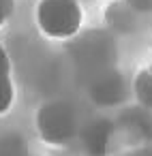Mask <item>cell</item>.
<instances>
[{"label":"cell","instance_id":"cell-6","mask_svg":"<svg viewBox=\"0 0 152 156\" xmlns=\"http://www.w3.org/2000/svg\"><path fill=\"white\" fill-rule=\"evenodd\" d=\"M13 9H15V0H0V28L9 22V17L13 15Z\"/></svg>","mask_w":152,"mask_h":156},{"label":"cell","instance_id":"cell-4","mask_svg":"<svg viewBox=\"0 0 152 156\" xmlns=\"http://www.w3.org/2000/svg\"><path fill=\"white\" fill-rule=\"evenodd\" d=\"M15 101V88L11 75H0V115H5Z\"/></svg>","mask_w":152,"mask_h":156},{"label":"cell","instance_id":"cell-7","mask_svg":"<svg viewBox=\"0 0 152 156\" xmlns=\"http://www.w3.org/2000/svg\"><path fill=\"white\" fill-rule=\"evenodd\" d=\"M0 75H11V60L2 45H0Z\"/></svg>","mask_w":152,"mask_h":156},{"label":"cell","instance_id":"cell-3","mask_svg":"<svg viewBox=\"0 0 152 156\" xmlns=\"http://www.w3.org/2000/svg\"><path fill=\"white\" fill-rule=\"evenodd\" d=\"M133 90H135V98L139 101V105L146 109H152V64L137 73L133 81Z\"/></svg>","mask_w":152,"mask_h":156},{"label":"cell","instance_id":"cell-5","mask_svg":"<svg viewBox=\"0 0 152 156\" xmlns=\"http://www.w3.org/2000/svg\"><path fill=\"white\" fill-rule=\"evenodd\" d=\"M0 156H26L24 141L15 135H2L0 137Z\"/></svg>","mask_w":152,"mask_h":156},{"label":"cell","instance_id":"cell-1","mask_svg":"<svg viewBox=\"0 0 152 156\" xmlns=\"http://www.w3.org/2000/svg\"><path fill=\"white\" fill-rule=\"evenodd\" d=\"M84 11L77 0H41L37 7L39 30L56 41L71 39L79 32Z\"/></svg>","mask_w":152,"mask_h":156},{"label":"cell","instance_id":"cell-2","mask_svg":"<svg viewBox=\"0 0 152 156\" xmlns=\"http://www.w3.org/2000/svg\"><path fill=\"white\" fill-rule=\"evenodd\" d=\"M77 128L75 115L64 103H47L39 111V133L49 143H64Z\"/></svg>","mask_w":152,"mask_h":156}]
</instances>
